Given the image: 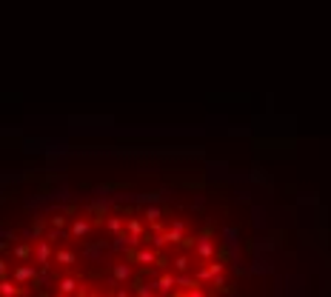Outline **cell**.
Instances as JSON below:
<instances>
[{
	"instance_id": "1",
	"label": "cell",
	"mask_w": 331,
	"mask_h": 297,
	"mask_svg": "<svg viewBox=\"0 0 331 297\" xmlns=\"http://www.w3.org/2000/svg\"><path fill=\"white\" fill-rule=\"evenodd\" d=\"M32 257H35L37 263H43V266H49V260H52V243L49 240H37L35 249H32Z\"/></svg>"
},
{
	"instance_id": "15",
	"label": "cell",
	"mask_w": 331,
	"mask_h": 297,
	"mask_svg": "<svg viewBox=\"0 0 331 297\" xmlns=\"http://www.w3.org/2000/svg\"><path fill=\"white\" fill-rule=\"evenodd\" d=\"M106 226H109V232H120V229L126 226V223H123L120 217H109V220H106Z\"/></svg>"
},
{
	"instance_id": "21",
	"label": "cell",
	"mask_w": 331,
	"mask_h": 297,
	"mask_svg": "<svg viewBox=\"0 0 331 297\" xmlns=\"http://www.w3.org/2000/svg\"><path fill=\"white\" fill-rule=\"evenodd\" d=\"M186 297H203V294H200V288H192V291H189Z\"/></svg>"
},
{
	"instance_id": "11",
	"label": "cell",
	"mask_w": 331,
	"mask_h": 297,
	"mask_svg": "<svg viewBox=\"0 0 331 297\" xmlns=\"http://www.w3.org/2000/svg\"><path fill=\"white\" fill-rule=\"evenodd\" d=\"M183 223H175V226H172V232H169V235H166V243H180V240H183Z\"/></svg>"
},
{
	"instance_id": "22",
	"label": "cell",
	"mask_w": 331,
	"mask_h": 297,
	"mask_svg": "<svg viewBox=\"0 0 331 297\" xmlns=\"http://www.w3.org/2000/svg\"><path fill=\"white\" fill-rule=\"evenodd\" d=\"M117 297H131V294L126 291V288H120V291H117Z\"/></svg>"
},
{
	"instance_id": "4",
	"label": "cell",
	"mask_w": 331,
	"mask_h": 297,
	"mask_svg": "<svg viewBox=\"0 0 331 297\" xmlns=\"http://www.w3.org/2000/svg\"><path fill=\"white\" fill-rule=\"evenodd\" d=\"M211 254H214V243H211L209 235H203L200 240H197V257H203V260H211Z\"/></svg>"
},
{
	"instance_id": "10",
	"label": "cell",
	"mask_w": 331,
	"mask_h": 297,
	"mask_svg": "<svg viewBox=\"0 0 331 297\" xmlns=\"http://www.w3.org/2000/svg\"><path fill=\"white\" fill-rule=\"evenodd\" d=\"M54 260L60 263V266H71V263H74V252H69V249H57V252H54Z\"/></svg>"
},
{
	"instance_id": "13",
	"label": "cell",
	"mask_w": 331,
	"mask_h": 297,
	"mask_svg": "<svg viewBox=\"0 0 331 297\" xmlns=\"http://www.w3.org/2000/svg\"><path fill=\"white\" fill-rule=\"evenodd\" d=\"M126 232H129L131 237H140L143 235V223H140V220H126Z\"/></svg>"
},
{
	"instance_id": "18",
	"label": "cell",
	"mask_w": 331,
	"mask_h": 297,
	"mask_svg": "<svg viewBox=\"0 0 331 297\" xmlns=\"http://www.w3.org/2000/svg\"><path fill=\"white\" fill-rule=\"evenodd\" d=\"M209 271L214 274V277H220V271H223V263H211V266H209Z\"/></svg>"
},
{
	"instance_id": "14",
	"label": "cell",
	"mask_w": 331,
	"mask_h": 297,
	"mask_svg": "<svg viewBox=\"0 0 331 297\" xmlns=\"http://www.w3.org/2000/svg\"><path fill=\"white\" fill-rule=\"evenodd\" d=\"M160 217H163V211L157 209V206H148V209H146V220H148V223H157Z\"/></svg>"
},
{
	"instance_id": "8",
	"label": "cell",
	"mask_w": 331,
	"mask_h": 297,
	"mask_svg": "<svg viewBox=\"0 0 331 297\" xmlns=\"http://www.w3.org/2000/svg\"><path fill=\"white\" fill-rule=\"evenodd\" d=\"M89 232H92V226H89V220L77 217V220H74V223H71V235L77 237V240H80V237H86Z\"/></svg>"
},
{
	"instance_id": "23",
	"label": "cell",
	"mask_w": 331,
	"mask_h": 297,
	"mask_svg": "<svg viewBox=\"0 0 331 297\" xmlns=\"http://www.w3.org/2000/svg\"><path fill=\"white\" fill-rule=\"evenodd\" d=\"M83 297H97V294H83Z\"/></svg>"
},
{
	"instance_id": "3",
	"label": "cell",
	"mask_w": 331,
	"mask_h": 297,
	"mask_svg": "<svg viewBox=\"0 0 331 297\" xmlns=\"http://www.w3.org/2000/svg\"><path fill=\"white\" fill-rule=\"evenodd\" d=\"M129 260H131V263H143V266H148V263H157V252H154V249H140V252H129Z\"/></svg>"
},
{
	"instance_id": "5",
	"label": "cell",
	"mask_w": 331,
	"mask_h": 297,
	"mask_svg": "<svg viewBox=\"0 0 331 297\" xmlns=\"http://www.w3.org/2000/svg\"><path fill=\"white\" fill-rule=\"evenodd\" d=\"M112 277L117 280V283H126V280L131 277V266L129 263H117V266L112 269Z\"/></svg>"
},
{
	"instance_id": "2",
	"label": "cell",
	"mask_w": 331,
	"mask_h": 297,
	"mask_svg": "<svg viewBox=\"0 0 331 297\" xmlns=\"http://www.w3.org/2000/svg\"><path fill=\"white\" fill-rule=\"evenodd\" d=\"M9 274H12V277H9L12 283H18V286H20V283H29V280H35V266L23 263V266H15Z\"/></svg>"
},
{
	"instance_id": "19",
	"label": "cell",
	"mask_w": 331,
	"mask_h": 297,
	"mask_svg": "<svg viewBox=\"0 0 331 297\" xmlns=\"http://www.w3.org/2000/svg\"><path fill=\"white\" fill-rule=\"evenodd\" d=\"M60 237H63L60 229H52V232H49V243H52V240H60Z\"/></svg>"
},
{
	"instance_id": "12",
	"label": "cell",
	"mask_w": 331,
	"mask_h": 297,
	"mask_svg": "<svg viewBox=\"0 0 331 297\" xmlns=\"http://www.w3.org/2000/svg\"><path fill=\"white\" fill-rule=\"evenodd\" d=\"M15 257H18V260H29V257H32V246L29 243H18L15 246Z\"/></svg>"
},
{
	"instance_id": "6",
	"label": "cell",
	"mask_w": 331,
	"mask_h": 297,
	"mask_svg": "<svg viewBox=\"0 0 331 297\" xmlns=\"http://www.w3.org/2000/svg\"><path fill=\"white\" fill-rule=\"evenodd\" d=\"M57 291H60V297L74 294V291H77V280H74V277H60V283H57Z\"/></svg>"
},
{
	"instance_id": "7",
	"label": "cell",
	"mask_w": 331,
	"mask_h": 297,
	"mask_svg": "<svg viewBox=\"0 0 331 297\" xmlns=\"http://www.w3.org/2000/svg\"><path fill=\"white\" fill-rule=\"evenodd\" d=\"M18 294H20V286H18V283H12L9 277L0 280V297H18Z\"/></svg>"
},
{
	"instance_id": "9",
	"label": "cell",
	"mask_w": 331,
	"mask_h": 297,
	"mask_svg": "<svg viewBox=\"0 0 331 297\" xmlns=\"http://www.w3.org/2000/svg\"><path fill=\"white\" fill-rule=\"evenodd\" d=\"M175 286H177V277H175V274H163V277L154 283V288H160V291H172Z\"/></svg>"
},
{
	"instance_id": "17",
	"label": "cell",
	"mask_w": 331,
	"mask_h": 297,
	"mask_svg": "<svg viewBox=\"0 0 331 297\" xmlns=\"http://www.w3.org/2000/svg\"><path fill=\"white\" fill-rule=\"evenodd\" d=\"M175 266H177V271H186V269H189V260H186V257H177Z\"/></svg>"
},
{
	"instance_id": "16",
	"label": "cell",
	"mask_w": 331,
	"mask_h": 297,
	"mask_svg": "<svg viewBox=\"0 0 331 297\" xmlns=\"http://www.w3.org/2000/svg\"><path fill=\"white\" fill-rule=\"evenodd\" d=\"M175 277H177V286H186L189 291L194 288V277H186V274H175Z\"/></svg>"
},
{
	"instance_id": "24",
	"label": "cell",
	"mask_w": 331,
	"mask_h": 297,
	"mask_svg": "<svg viewBox=\"0 0 331 297\" xmlns=\"http://www.w3.org/2000/svg\"><path fill=\"white\" fill-rule=\"evenodd\" d=\"M57 297H60V294H57Z\"/></svg>"
},
{
	"instance_id": "20",
	"label": "cell",
	"mask_w": 331,
	"mask_h": 297,
	"mask_svg": "<svg viewBox=\"0 0 331 297\" xmlns=\"http://www.w3.org/2000/svg\"><path fill=\"white\" fill-rule=\"evenodd\" d=\"M52 223H54V229H60V232H63V226H66V217H54Z\"/></svg>"
}]
</instances>
